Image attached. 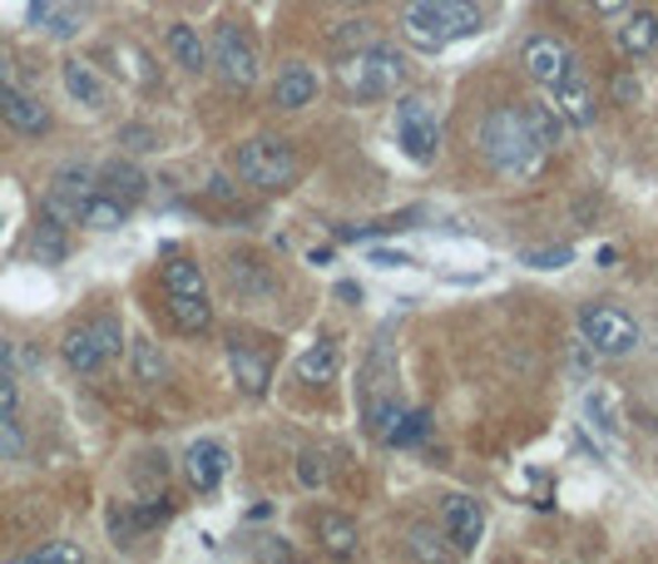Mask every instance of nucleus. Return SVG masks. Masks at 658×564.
I'll return each instance as SVG.
<instances>
[{"label":"nucleus","instance_id":"1","mask_svg":"<svg viewBox=\"0 0 658 564\" xmlns=\"http://www.w3.org/2000/svg\"><path fill=\"white\" fill-rule=\"evenodd\" d=\"M475 30H481V6L475 0H407V10H401V35L421 55H436L451 40H465Z\"/></svg>","mask_w":658,"mask_h":564},{"label":"nucleus","instance_id":"2","mask_svg":"<svg viewBox=\"0 0 658 564\" xmlns=\"http://www.w3.org/2000/svg\"><path fill=\"white\" fill-rule=\"evenodd\" d=\"M475 144H481L485 164L501 168V174H515V178L535 174L539 158H545V148L530 140L525 114H520V110H501V104L481 114V124H475Z\"/></svg>","mask_w":658,"mask_h":564},{"label":"nucleus","instance_id":"3","mask_svg":"<svg viewBox=\"0 0 658 564\" xmlns=\"http://www.w3.org/2000/svg\"><path fill=\"white\" fill-rule=\"evenodd\" d=\"M401 80H407V60H401L397 45H381V40H371L357 55H342V65H337V84H342L357 104L387 100V94L401 90Z\"/></svg>","mask_w":658,"mask_h":564},{"label":"nucleus","instance_id":"4","mask_svg":"<svg viewBox=\"0 0 658 564\" xmlns=\"http://www.w3.org/2000/svg\"><path fill=\"white\" fill-rule=\"evenodd\" d=\"M238 174L258 194H282L297 178V148L278 134H253L238 144Z\"/></svg>","mask_w":658,"mask_h":564},{"label":"nucleus","instance_id":"5","mask_svg":"<svg viewBox=\"0 0 658 564\" xmlns=\"http://www.w3.org/2000/svg\"><path fill=\"white\" fill-rule=\"evenodd\" d=\"M120 352H124V332H120V317L114 312L94 317V322H84V327H70L65 342H60L65 367L80 371V377H94V371L110 367Z\"/></svg>","mask_w":658,"mask_h":564},{"label":"nucleus","instance_id":"6","mask_svg":"<svg viewBox=\"0 0 658 564\" xmlns=\"http://www.w3.org/2000/svg\"><path fill=\"white\" fill-rule=\"evenodd\" d=\"M208 65L218 70L223 84L233 90H253L263 74V60H258V45L248 40V30L233 25V20H218L214 35H208Z\"/></svg>","mask_w":658,"mask_h":564},{"label":"nucleus","instance_id":"7","mask_svg":"<svg viewBox=\"0 0 658 564\" xmlns=\"http://www.w3.org/2000/svg\"><path fill=\"white\" fill-rule=\"evenodd\" d=\"M579 332H585L589 352H599V357H629L639 347V322L614 302L579 307Z\"/></svg>","mask_w":658,"mask_h":564},{"label":"nucleus","instance_id":"8","mask_svg":"<svg viewBox=\"0 0 658 564\" xmlns=\"http://www.w3.org/2000/svg\"><path fill=\"white\" fill-rule=\"evenodd\" d=\"M100 194V178H94V168H84V164H65V168H55V178H50V188H45V213L55 223H80V213L84 204Z\"/></svg>","mask_w":658,"mask_h":564},{"label":"nucleus","instance_id":"9","mask_svg":"<svg viewBox=\"0 0 658 564\" xmlns=\"http://www.w3.org/2000/svg\"><path fill=\"white\" fill-rule=\"evenodd\" d=\"M397 134H401V154L417 158V164H431L441 154V124L431 114V104L417 100V94H407L397 104Z\"/></svg>","mask_w":658,"mask_h":564},{"label":"nucleus","instance_id":"10","mask_svg":"<svg viewBox=\"0 0 658 564\" xmlns=\"http://www.w3.org/2000/svg\"><path fill=\"white\" fill-rule=\"evenodd\" d=\"M228 371L238 381L243 397H268L273 387V352L258 347L253 337H228Z\"/></svg>","mask_w":658,"mask_h":564},{"label":"nucleus","instance_id":"11","mask_svg":"<svg viewBox=\"0 0 658 564\" xmlns=\"http://www.w3.org/2000/svg\"><path fill=\"white\" fill-rule=\"evenodd\" d=\"M441 530H445V540H451V550H475L481 545V535H485V510H481V500L475 495H445L441 500Z\"/></svg>","mask_w":658,"mask_h":564},{"label":"nucleus","instance_id":"12","mask_svg":"<svg viewBox=\"0 0 658 564\" xmlns=\"http://www.w3.org/2000/svg\"><path fill=\"white\" fill-rule=\"evenodd\" d=\"M184 475L194 491H218L223 475H228V445L214 441V435H198L184 451Z\"/></svg>","mask_w":658,"mask_h":564},{"label":"nucleus","instance_id":"13","mask_svg":"<svg viewBox=\"0 0 658 564\" xmlns=\"http://www.w3.org/2000/svg\"><path fill=\"white\" fill-rule=\"evenodd\" d=\"M0 124L25 134V140H40V134H50V110L35 100V94L0 84Z\"/></svg>","mask_w":658,"mask_h":564},{"label":"nucleus","instance_id":"14","mask_svg":"<svg viewBox=\"0 0 658 564\" xmlns=\"http://www.w3.org/2000/svg\"><path fill=\"white\" fill-rule=\"evenodd\" d=\"M520 60H525V74L539 84V90H555V84L565 80V70H569V60H575V55H569L555 35H530L525 55H520Z\"/></svg>","mask_w":658,"mask_h":564},{"label":"nucleus","instance_id":"15","mask_svg":"<svg viewBox=\"0 0 658 564\" xmlns=\"http://www.w3.org/2000/svg\"><path fill=\"white\" fill-rule=\"evenodd\" d=\"M579 421H585V431H594L604 445L619 441V431H624V425H619V397L594 381L585 397H579Z\"/></svg>","mask_w":658,"mask_h":564},{"label":"nucleus","instance_id":"16","mask_svg":"<svg viewBox=\"0 0 658 564\" xmlns=\"http://www.w3.org/2000/svg\"><path fill=\"white\" fill-rule=\"evenodd\" d=\"M555 104H559V114H565L569 124H594V90H589V80H585V70H579V60H569V70H565V80L555 84Z\"/></svg>","mask_w":658,"mask_h":564},{"label":"nucleus","instance_id":"17","mask_svg":"<svg viewBox=\"0 0 658 564\" xmlns=\"http://www.w3.org/2000/svg\"><path fill=\"white\" fill-rule=\"evenodd\" d=\"M317 90H322L317 70L302 65V60H292V65H282L278 84H273V104H278V110H307V104L317 100Z\"/></svg>","mask_w":658,"mask_h":564},{"label":"nucleus","instance_id":"18","mask_svg":"<svg viewBox=\"0 0 658 564\" xmlns=\"http://www.w3.org/2000/svg\"><path fill=\"white\" fill-rule=\"evenodd\" d=\"M94 178H100L104 194H114L120 204H140L148 194V178L140 164H130V158H104L100 168H94Z\"/></svg>","mask_w":658,"mask_h":564},{"label":"nucleus","instance_id":"19","mask_svg":"<svg viewBox=\"0 0 658 564\" xmlns=\"http://www.w3.org/2000/svg\"><path fill=\"white\" fill-rule=\"evenodd\" d=\"M228 283H233V293L243 297V302H263V297L273 293V268L263 258H253V253H233L228 258Z\"/></svg>","mask_w":658,"mask_h":564},{"label":"nucleus","instance_id":"20","mask_svg":"<svg viewBox=\"0 0 658 564\" xmlns=\"http://www.w3.org/2000/svg\"><path fill=\"white\" fill-rule=\"evenodd\" d=\"M60 80H65V94L74 104H84V110H100L104 104V74L90 65V60L70 55L65 65H60Z\"/></svg>","mask_w":658,"mask_h":564},{"label":"nucleus","instance_id":"21","mask_svg":"<svg viewBox=\"0 0 658 564\" xmlns=\"http://www.w3.org/2000/svg\"><path fill=\"white\" fill-rule=\"evenodd\" d=\"M164 45H168V55H174L178 70H188V74L208 70V40L198 35L194 25H184V20H174V25L164 30Z\"/></svg>","mask_w":658,"mask_h":564},{"label":"nucleus","instance_id":"22","mask_svg":"<svg viewBox=\"0 0 658 564\" xmlns=\"http://www.w3.org/2000/svg\"><path fill=\"white\" fill-rule=\"evenodd\" d=\"M337 367H342V352H337L332 337H322V342H312L297 357V381H307V387H332Z\"/></svg>","mask_w":658,"mask_h":564},{"label":"nucleus","instance_id":"23","mask_svg":"<svg viewBox=\"0 0 658 564\" xmlns=\"http://www.w3.org/2000/svg\"><path fill=\"white\" fill-rule=\"evenodd\" d=\"M25 253L35 263H45V268H55V263H65L70 258V238H65V223H55L45 213V218L30 228V238H25Z\"/></svg>","mask_w":658,"mask_h":564},{"label":"nucleus","instance_id":"24","mask_svg":"<svg viewBox=\"0 0 658 564\" xmlns=\"http://www.w3.org/2000/svg\"><path fill=\"white\" fill-rule=\"evenodd\" d=\"M619 50L629 60L654 55V50H658V16H654V10H634V16L624 20V25H619Z\"/></svg>","mask_w":658,"mask_h":564},{"label":"nucleus","instance_id":"25","mask_svg":"<svg viewBox=\"0 0 658 564\" xmlns=\"http://www.w3.org/2000/svg\"><path fill=\"white\" fill-rule=\"evenodd\" d=\"M124 213H130V204H120L114 194H104V188H100V194L84 204L80 223H84L90 233H120V228H124Z\"/></svg>","mask_w":658,"mask_h":564},{"label":"nucleus","instance_id":"26","mask_svg":"<svg viewBox=\"0 0 658 564\" xmlns=\"http://www.w3.org/2000/svg\"><path fill=\"white\" fill-rule=\"evenodd\" d=\"M204 268L194 258H168L164 263V297H204Z\"/></svg>","mask_w":658,"mask_h":564},{"label":"nucleus","instance_id":"27","mask_svg":"<svg viewBox=\"0 0 658 564\" xmlns=\"http://www.w3.org/2000/svg\"><path fill=\"white\" fill-rule=\"evenodd\" d=\"M130 361H134V381H144V387L168 381V361H164V352H158L154 337H134V342H130Z\"/></svg>","mask_w":658,"mask_h":564},{"label":"nucleus","instance_id":"28","mask_svg":"<svg viewBox=\"0 0 658 564\" xmlns=\"http://www.w3.org/2000/svg\"><path fill=\"white\" fill-rule=\"evenodd\" d=\"M317 540H322L332 555H352L357 550V520L337 515V510H322V515H317Z\"/></svg>","mask_w":658,"mask_h":564},{"label":"nucleus","instance_id":"29","mask_svg":"<svg viewBox=\"0 0 658 564\" xmlns=\"http://www.w3.org/2000/svg\"><path fill=\"white\" fill-rule=\"evenodd\" d=\"M168 312H174L178 332H188V337H198V332H208V327H214V307H208V293H204V297H168Z\"/></svg>","mask_w":658,"mask_h":564},{"label":"nucleus","instance_id":"30","mask_svg":"<svg viewBox=\"0 0 658 564\" xmlns=\"http://www.w3.org/2000/svg\"><path fill=\"white\" fill-rule=\"evenodd\" d=\"M520 114H525V130H530V140H535L539 148H555L559 144V120L545 110V104H525Z\"/></svg>","mask_w":658,"mask_h":564},{"label":"nucleus","instance_id":"31","mask_svg":"<svg viewBox=\"0 0 658 564\" xmlns=\"http://www.w3.org/2000/svg\"><path fill=\"white\" fill-rule=\"evenodd\" d=\"M421 441H431V417L426 411H401V421H397V431L387 435V445H421Z\"/></svg>","mask_w":658,"mask_h":564},{"label":"nucleus","instance_id":"32","mask_svg":"<svg viewBox=\"0 0 658 564\" xmlns=\"http://www.w3.org/2000/svg\"><path fill=\"white\" fill-rule=\"evenodd\" d=\"M397 228H407V218H381V223H352V228H342V223H337V228H332V238H337V243H367V238H387V233H397Z\"/></svg>","mask_w":658,"mask_h":564},{"label":"nucleus","instance_id":"33","mask_svg":"<svg viewBox=\"0 0 658 564\" xmlns=\"http://www.w3.org/2000/svg\"><path fill=\"white\" fill-rule=\"evenodd\" d=\"M397 421H401L397 401H371V407H367V431L377 435V441H387V435L397 431Z\"/></svg>","mask_w":658,"mask_h":564},{"label":"nucleus","instance_id":"34","mask_svg":"<svg viewBox=\"0 0 658 564\" xmlns=\"http://www.w3.org/2000/svg\"><path fill=\"white\" fill-rule=\"evenodd\" d=\"M25 560H30V564H74V560H84V555H80V545H65V540H50V545L25 550Z\"/></svg>","mask_w":658,"mask_h":564},{"label":"nucleus","instance_id":"35","mask_svg":"<svg viewBox=\"0 0 658 564\" xmlns=\"http://www.w3.org/2000/svg\"><path fill=\"white\" fill-rule=\"evenodd\" d=\"M25 451V431H20L16 411H0V461H16Z\"/></svg>","mask_w":658,"mask_h":564},{"label":"nucleus","instance_id":"36","mask_svg":"<svg viewBox=\"0 0 658 564\" xmlns=\"http://www.w3.org/2000/svg\"><path fill=\"white\" fill-rule=\"evenodd\" d=\"M30 367H40L35 347H20V342H6V337H0V371H30Z\"/></svg>","mask_w":658,"mask_h":564},{"label":"nucleus","instance_id":"37","mask_svg":"<svg viewBox=\"0 0 658 564\" xmlns=\"http://www.w3.org/2000/svg\"><path fill=\"white\" fill-rule=\"evenodd\" d=\"M367 45H371V30L362 20H352V25H342L332 35V50H342V55H357V50H367Z\"/></svg>","mask_w":658,"mask_h":564},{"label":"nucleus","instance_id":"38","mask_svg":"<svg viewBox=\"0 0 658 564\" xmlns=\"http://www.w3.org/2000/svg\"><path fill=\"white\" fill-rule=\"evenodd\" d=\"M525 263L535 273H559L565 263H575V253H569V248H535V253H525Z\"/></svg>","mask_w":658,"mask_h":564},{"label":"nucleus","instance_id":"39","mask_svg":"<svg viewBox=\"0 0 658 564\" xmlns=\"http://www.w3.org/2000/svg\"><path fill=\"white\" fill-rule=\"evenodd\" d=\"M436 530H426V525H417V530H411V555H421V560H445V555H451V550H445V545H436Z\"/></svg>","mask_w":658,"mask_h":564},{"label":"nucleus","instance_id":"40","mask_svg":"<svg viewBox=\"0 0 658 564\" xmlns=\"http://www.w3.org/2000/svg\"><path fill=\"white\" fill-rule=\"evenodd\" d=\"M40 30H50L55 40H70L74 30H80V10H50L45 25H40Z\"/></svg>","mask_w":658,"mask_h":564},{"label":"nucleus","instance_id":"41","mask_svg":"<svg viewBox=\"0 0 658 564\" xmlns=\"http://www.w3.org/2000/svg\"><path fill=\"white\" fill-rule=\"evenodd\" d=\"M609 94L619 104H639V80H634V74H614L609 80Z\"/></svg>","mask_w":658,"mask_h":564},{"label":"nucleus","instance_id":"42","mask_svg":"<svg viewBox=\"0 0 658 564\" xmlns=\"http://www.w3.org/2000/svg\"><path fill=\"white\" fill-rule=\"evenodd\" d=\"M20 407V381L16 371H0V411H16Z\"/></svg>","mask_w":658,"mask_h":564},{"label":"nucleus","instance_id":"43","mask_svg":"<svg viewBox=\"0 0 658 564\" xmlns=\"http://www.w3.org/2000/svg\"><path fill=\"white\" fill-rule=\"evenodd\" d=\"M120 140H124V144H130V148H134V154H140V148H144V154H148V148H154V130H140V124H130V130H120Z\"/></svg>","mask_w":658,"mask_h":564},{"label":"nucleus","instance_id":"44","mask_svg":"<svg viewBox=\"0 0 658 564\" xmlns=\"http://www.w3.org/2000/svg\"><path fill=\"white\" fill-rule=\"evenodd\" d=\"M371 263H377V268H391V273L411 268V258H407V253H397V248H377V253H371Z\"/></svg>","mask_w":658,"mask_h":564},{"label":"nucleus","instance_id":"45","mask_svg":"<svg viewBox=\"0 0 658 564\" xmlns=\"http://www.w3.org/2000/svg\"><path fill=\"white\" fill-rule=\"evenodd\" d=\"M297 481H302V485H317V481H322V465H317L312 455H307V461H297Z\"/></svg>","mask_w":658,"mask_h":564},{"label":"nucleus","instance_id":"46","mask_svg":"<svg viewBox=\"0 0 658 564\" xmlns=\"http://www.w3.org/2000/svg\"><path fill=\"white\" fill-rule=\"evenodd\" d=\"M55 10V0H30V10H25V20L30 25H45V16Z\"/></svg>","mask_w":658,"mask_h":564},{"label":"nucleus","instance_id":"47","mask_svg":"<svg viewBox=\"0 0 658 564\" xmlns=\"http://www.w3.org/2000/svg\"><path fill=\"white\" fill-rule=\"evenodd\" d=\"M337 302H362V287H357V283H337Z\"/></svg>","mask_w":658,"mask_h":564},{"label":"nucleus","instance_id":"48","mask_svg":"<svg viewBox=\"0 0 658 564\" xmlns=\"http://www.w3.org/2000/svg\"><path fill=\"white\" fill-rule=\"evenodd\" d=\"M589 6H594V10H599V16H619V10H624V6H629V0H589Z\"/></svg>","mask_w":658,"mask_h":564},{"label":"nucleus","instance_id":"49","mask_svg":"<svg viewBox=\"0 0 658 564\" xmlns=\"http://www.w3.org/2000/svg\"><path fill=\"white\" fill-rule=\"evenodd\" d=\"M208 194H214V198H223V204H228V198H233V184H228V178H214V184H208Z\"/></svg>","mask_w":658,"mask_h":564},{"label":"nucleus","instance_id":"50","mask_svg":"<svg viewBox=\"0 0 658 564\" xmlns=\"http://www.w3.org/2000/svg\"><path fill=\"white\" fill-rule=\"evenodd\" d=\"M307 263H312V268H327V263H332V248H312L307 253Z\"/></svg>","mask_w":658,"mask_h":564},{"label":"nucleus","instance_id":"51","mask_svg":"<svg viewBox=\"0 0 658 564\" xmlns=\"http://www.w3.org/2000/svg\"><path fill=\"white\" fill-rule=\"evenodd\" d=\"M6 74H10V55L0 50V84H6Z\"/></svg>","mask_w":658,"mask_h":564}]
</instances>
